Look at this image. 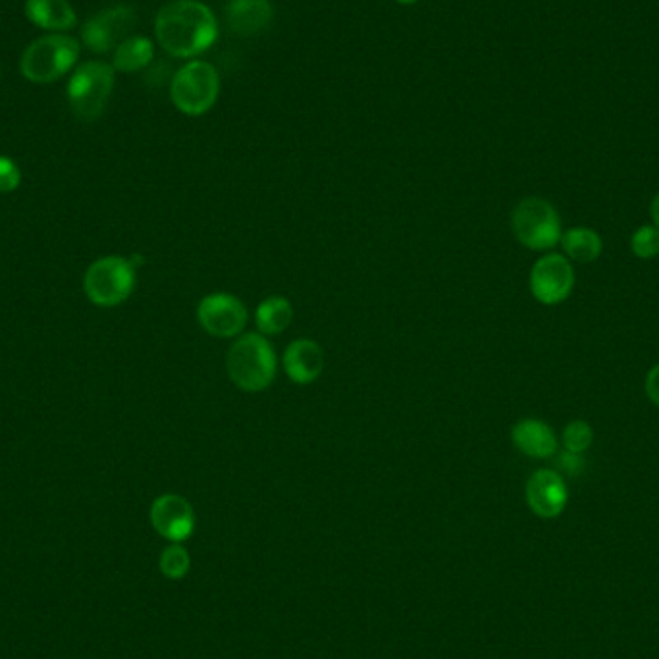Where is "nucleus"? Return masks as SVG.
Masks as SVG:
<instances>
[{"instance_id": "1", "label": "nucleus", "mask_w": 659, "mask_h": 659, "mask_svg": "<svg viewBox=\"0 0 659 659\" xmlns=\"http://www.w3.org/2000/svg\"><path fill=\"white\" fill-rule=\"evenodd\" d=\"M155 34L168 54L192 59L217 41V16L199 0H174L157 14Z\"/></svg>"}, {"instance_id": "2", "label": "nucleus", "mask_w": 659, "mask_h": 659, "mask_svg": "<svg viewBox=\"0 0 659 659\" xmlns=\"http://www.w3.org/2000/svg\"><path fill=\"white\" fill-rule=\"evenodd\" d=\"M228 376L242 392H265L274 382L278 359L272 343L260 332L237 335L225 357Z\"/></svg>"}, {"instance_id": "3", "label": "nucleus", "mask_w": 659, "mask_h": 659, "mask_svg": "<svg viewBox=\"0 0 659 659\" xmlns=\"http://www.w3.org/2000/svg\"><path fill=\"white\" fill-rule=\"evenodd\" d=\"M80 57V45L70 35L52 34L39 37L22 54L20 68L25 80L50 84L68 74Z\"/></svg>"}, {"instance_id": "4", "label": "nucleus", "mask_w": 659, "mask_h": 659, "mask_svg": "<svg viewBox=\"0 0 659 659\" xmlns=\"http://www.w3.org/2000/svg\"><path fill=\"white\" fill-rule=\"evenodd\" d=\"M511 230L521 245L533 251L553 249L561 242L560 212L550 200L526 197L511 212Z\"/></svg>"}, {"instance_id": "5", "label": "nucleus", "mask_w": 659, "mask_h": 659, "mask_svg": "<svg viewBox=\"0 0 659 659\" xmlns=\"http://www.w3.org/2000/svg\"><path fill=\"white\" fill-rule=\"evenodd\" d=\"M220 93V75L209 62H190L172 80L170 95L175 109L187 117L209 112Z\"/></svg>"}, {"instance_id": "6", "label": "nucleus", "mask_w": 659, "mask_h": 659, "mask_svg": "<svg viewBox=\"0 0 659 659\" xmlns=\"http://www.w3.org/2000/svg\"><path fill=\"white\" fill-rule=\"evenodd\" d=\"M114 87V68L105 62H85L75 68L68 84V100L75 117L95 120L102 114Z\"/></svg>"}, {"instance_id": "7", "label": "nucleus", "mask_w": 659, "mask_h": 659, "mask_svg": "<svg viewBox=\"0 0 659 659\" xmlns=\"http://www.w3.org/2000/svg\"><path fill=\"white\" fill-rule=\"evenodd\" d=\"M85 293L99 307L122 305L135 288V267L124 257H105L87 268L84 280Z\"/></svg>"}, {"instance_id": "8", "label": "nucleus", "mask_w": 659, "mask_h": 659, "mask_svg": "<svg viewBox=\"0 0 659 659\" xmlns=\"http://www.w3.org/2000/svg\"><path fill=\"white\" fill-rule=\"evenodd\" d=\"M530 293L542 305L553 307L569 300L575 288V270L568 257L560 253H548L536 260L528 278Z\"/></svg>"}, {"instance_id": "9", "label": "nucleus", "mask_w": 659, "mask_h": 659, "mask_svg": "<svg viewBox=\"0 0 659 659\" xmlns=\"http://www.w3.org/2000/svg\"><path fill=\"white\" fill-rule=\"evenodd\" d=\"M197 320L207 334L225 340L243 334L249 313L243 301L232 293H209L200 300Z\"/></svg>"}, {"instance_id": "10", "label": "nucleus", "mask_w": 659, "mask_h": 659, "mask_svg": "<svg viewBox=\"0 0 659 659\" xmlns=\"http://www.w3.org/2000/svg\"><path fill=\"white\" fill-rule=\"evenodd\" d=\"M150 523L162 538L172 544L184 542L195 530V511L182 496L164 493L150 505Z\"/></svg>"}, {"instance_id": "11", "label": "nucleus", "mask_w": 659, "mask_h": 659, "mask_svg": "<svg viewBox=\"0 0 659 659\" xmlns=\"http://www.w3.org/2000/svg\"><path fill=\"white\" fill-rule=\"evenodd\" d=\"M526 503L538 517L556 518L568 508L569 490L560 471L540 468L526 483Z\"/></svg>"}, {"instance_id": "12", "label": "nucleus", "mask_w": 659, "mask_h": 659, "mask_svg": "<svg viewBox=\"0 0 659 659\" xmlns=\"http://www.w3.org/2000/svg\"><path fill=\"white\" fill-rule=\"evenodd\" d=\"M135 24V12L130 7H114V9L102 10L97 16H93L82 29V37L87 49L93 52H109L117 47L122 35L130 32Z\"/></svg>"}, {"instance_id": "13", "label": "nucleus", "mask_w": 659, "mask_h": 659, "mask_svg": "<svg viewBox=\"0 0 659 659\" xmlns=\"http://www.w3.org/2000/svg\"><path fill=\"white\" fill-rule=\"evenodd\" d=\"M284 370L293 385H313L325 370V351L309 338L293 340L284 351Z\"/></svg>"}, {"instance_id": "14", "label": "nucleus", "mask_w": 659, "mask_h": 659, "mask_svg": "<svg viewBox=\"0 0 659 659\" xmlns=\"http://www.w3.org/2000/svg\"><path fill=\"white\" fill-rule=\"evenodd\" d=\"M513 446L526 457L550 460L558 453V438L548 423L540 418H521L511 428Z\"/></svg>"}, {"instance_id": "15", "label": "nucleus", "mask_w": 659, "mask_h": 659, "mask_svg": "<svg viewBox=\"0 0 659 659\" xmlns=\"http://www.w3.org/2000/svg\"><path fill=\"white\" fill-rule=\"evenodd\" d=\"M274 16L268 0H230L225 20L230 29L240 35H257L265 32Z\"/></svg>"}, {"instance_id": "16", "label": "nucleus", "mask_w": 659, "mask_h": 659, "mask_svg": "<svg viewBox=\"0 0 659 659\" xmlns=\"http://www.w3.org/2000/svg\"><path fill=\"white\" fill-rule=\"evenodd\" d=\"M25 16L42 29L52 32H66L77 22L74 9L68 0H27Z\"/></svg>"}, {"instance_id": "17", "label": "nucleus", "mask_w": 659, "mask_h": 659, "mask_svg": "<svg viewBox=\"0 0 659 659\" xmlns=\"http://www.w3.org/2000/svg\"><path fill=\"white\" fill-rule=\"evenodd\" d=\"M293 320V305L284 295H270L255 310V325L263 335L285 332Z\"/></svg>"}, {"instance_id": "18", "label": "nucleus", "mask_w": 659, "mask_h": 659, "mask_svg": "<svg viewBox=\"0 0 659 659\" xmlns=\"http://www.w3.org/2000/svg\"><path fill=\"white\" fill-rule=\"evenodd\" d=\"M561 249L565 257L576 263H593L598 259L603 249V243L598 232L590 228H569L561 234Z\"/></svg>"}, {"instance_id": "19", "label": "nucleus", "mask_w": 659, "mask_h": 659, "mask_svg": "<svg viewBox=\"0 0 659 659\" xmlns=\"http://www.w3.org/2000/svg\"><path fill=\"white\" fill-rule=\"evenodd\" d=\"M152 57H155V47L147 37H130L118 45L112 68L118 72L132 74L147 66Z\"/></svg>"}, {"instance_id": "20", "label": "nucleus", "mask_w": 659, "mask_h": 659, "mask_svg": "<svg viewBox=\"0 0 659 659\" xmlns=\"http://www.w3.org/2000/svg\"><path fill=\"white\" fill-rule=\"evenodd\" d=\"M190 565H192V558H190V553H187L184 546H180V544L168 546L167 550L162 551V556H160V571L168 578H174V581L182 578V576L187 575Z\"/></svg>"}, {"instance_id": "21", "label": "nucleus", "mask_w": 659, "mask_h": 659, "mask_svg": "<svg viewBox=\"0 0 659 659\" xmlns=\"http://www.w3.org/2000/svg\"><path fill=\"white\" fill-rule=\"evenodd\" d=\"M563 446L571 453H585L594 442L593 426L586 420H573L563 430Z\"/></svg>"}, {"instance_id": "22", "label": "nucleus", "mask_w": 659, "mask_h": 659, "mask_svg": "<svg viewBox=\"0 0 659 659\" xmlns=\"http://www.w3.org/2000/svg\"><path fill=\"white\" fill-rule=\"evenodd\" d=\"M631 249L638 259H656L659 255L658 225H640L631 237Z\"/></svg>"}, {"instance_id": "23", "label": "nucleus", "mask_w": 659, "mask_h": 659, "mask_svg": "<svg viewBox=\"0 0 659 659\" xmlns=\"http://www.w3.org/2000/svg\"><path fill=\"white\" fill-rule=\"evenodd\" d=\"M20 182H22V174L16 162L9 157H0V193L14 192Z\"/></svg>"}, {"instance_id": "24", "label": "nucleus", "mask_w": 659, "mask_h": 659, "mask_svg": "<svg viewBox=\"0 0 659 659\" xmlns=\"http://www.w3.org/2000/svg\"><path fill=\"white\" fill-rule=\"evenodd\" d=\"M583 453H571V451H563L560 453V457H558V468L563 471V473H569V475H578L581 471H583V457H581Z\"/></svg>"}, {"instance_id": "25", "label": "nucleus", "mask_w": 659, "mask_h": 659, "mask_svg": "<svg viewBox=\"0 0 659 659\" xmlns=\"http://www.w3.org/2000/svg\"><path fill=\"white\" fill-rule=\"evenodd\" d=\"M644 388H646V395L650 398L651 403L659 407V363L646 376Z\"/></svg>"}, {"instance_id": "26", "label": "nucleus", "mask_w": 659, "mask_h": 659, "mask_svg": "<svg viewBox=\"0 0 659 659\" xmlns=\"http://www.w3.org/2000/svg\"><path fill=\"white\" fill-rule=\"evenodd\" d=\"M650 215L651 222L659 228V193L654 197V200H651Z\"/></svg>"}, {"instance_id": "27", "label": "nucleus", "mask_w": 659, "mask_h": 659, "mask_svg": "<svg viewBox=\"0 0 659 659\" xmlns=\"http://www.w3.org/2000/svg\"><path fill=\"white\" fill-rule=\"evenodd\" d=\"M395 2H400V4H415L417 0H395Z\"/></svg>"}]
</instances>
